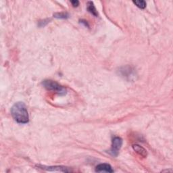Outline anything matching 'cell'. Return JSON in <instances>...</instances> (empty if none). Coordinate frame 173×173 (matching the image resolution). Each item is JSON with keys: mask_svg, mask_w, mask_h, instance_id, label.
I'll list each match as a JSON object with an SVG mask.
<instances>
[{"mask_svg": "<svg viewBox=\"0 0 173 173\" xmlns=\"http://www.w3.org/2000/svg\"><path fill=\"white\" fill-rule=\"evenodd\" d=\"M11 114L15 121L19 124H27L29 121L27 108L24 102L15 103L11 108Z\"/></svg>", "mask_w": 173, "mask_h": 173, "instance_id": "1", "label": "cell"}, {"mask_svg": "<svg viewBox=\"0 0 173 173\" xmlns=\"http://www.w3.org/2000/svg\"><path fill=\"white\" fill-rule=\"evenodd\" d=\"M49 21H50V20H49V19H46V20H43V21H39V27H45V25L49 23Z\"/></svg>", "mask_w": 173, "mask_h": 173, "instance_id": "11", "label": "cell"}, {"mask_svg": "<svg viewBox=\"0 0 173 173\" xmlns=\"http://www.w3.org/2000/svg\"><path fill=\"white\" fill-rule=\"evenodd\" d=\"M133 148L134 149V151L138 153V154L141 156L143 158H145L146 156H148V152H147V150L145 148H143V147L140 146L139 145H137V144L133 145Z\"/></svg>", "mask_w": 173, "mask_h": 173, "instance_id": "7", "label": "cell"}, {"mask_svg": "<svg viewBox=\"0 0 173 173\" xmlns=\"http://www.w3.org/2000/svg\"><path fill=\"white\" fill-rule=\"evenodd\" d=\"M122 145V139L119 137H114L112 141V147L109 153L111 155L116 157L118 156L120 149H121Z\"/></svg>", "mask_w": 173, "mask_h": 173, "instance_id": "3", "label": "cell"}, {"mask_svg": "<svg viewBox=\"0 0 173 173\" xmlns=\"http://www.w3.org/2000/svg\"><path fill=\"white\" fill-rule=\"evenodd\" d=\"M96 172H110L112 173L114 172V170L112 169V166L109 164H106V163H103V164H100L97 165L96 168Z\"/></svg>", "mask_w": 173, "mask_h": 173, "instance_id": "6", "label": "cell"}, {"mask_svg": "<svg viewBox=\"0 0 173 173\" xmlns=\"http://www.w3.org/2000/svg\"><path fill=\"white\" fill-rule=\"evenodd\" d=\"M87 9L89 12H90L91 14L93 15L96 17L98 16V12H97V9L95 7V5L93 4V2H88L87 4Z\"/></svg>", "mask_w": 173, "mask_h": 173, "instance_id": "8", "label": "cell"}, {"mask_svg": "<svg viewBox=\"0 0 173 173\" xmlns=\"http://www.w3.org/2000/svg\"><path fill=\"white\" fill-rule=\"evenodd\" d=\"M134 70H135L133 69V68L130 66H122L120 68L118 72L121 76L130 80L133 77H135V72Z\"/></svg>", "mask_w": 173, "mask_h": 173, "instance_id": "5", "label": "cell"}, {"mask_svg": "<svg viewBox=\"0 0 173 173\" xmlns=\"http://www.w3.org/2000/svg\"><path fill=\"white\" fill-rule=\"evenodd\" d=\"M37 167L42 170H45L47 171H58L62 172H72V170L68 167H65L62 166H46L38 165Z\"/></svg>", "mask_w": 173, "mask_h": 173, "instance_id": "4", "label": "cell"}, {"mask_svg": "<svg viewBox=\"0 0 173 173\" xmlns=\"http://www.w3.org/2000/svg\"><path fill=\"white\" fill-rule=\"evenodd\" d=\"M133 4L137 6L139 8L141 9H144L146 7V2L143 0H141V1H133Z\"/></svg>", "mask_w": 173, "mask_h": 173, "instance_id": "10", "label": "cell"}, {"mask_svg": "<svg viewBox=\"0 0 173 173\" xmlns=\"http://www.w3.org/2000/svg\"><path fill=\"white\" fill-rule=\"evenodd\" d=\"M70 3L72 4V5L73 6V7H77V6L79 5V2L77 1V0H74V1H71Z\"/></svg>", "mask_w": 173, "mask_h": 173, "instance_id": "12", "label": "cell"}, {"mask_svg": "<svg viewBox=\"0 0 173 173\" xmlns=\"http://www.w3.org/2000/svg\"><path fill=\"white\" fill-rule=\"evenodd\" d=\"M80 23L83 24L85 27H89V24H88L87 21H85V20H81V21H80Z\"/></svg>", "mask_w": 173, "mask_h": 173, "instance_id": "13", "label": "cell"}, {"mask_svg": "<svg viewBox=\"0 0 173 173\" xmlns=\"http://www.w3.org/2000/svg\"><path fill=\"white\" fill-rule=\"evenodd\" d=\"M54 16L56 18L66 19L69 18L70 16L66 12H58V13H55L54 14Z\"/></svg>", "mask_w": 173, "mask_h": 173, "instance_id": "9", "label": "cell"}, {"mask_svg": "<svg viewBox=\"0 0 173 173\" xmlns=\"http://www.w3.org/2000/svg\"><path fill=\"white\" fill-rule=\"evenodd\" d=\"M42 85L43 87L48 91H54V92L58 93L60 96L66 94L67 91L66 88H64L63 86L60 85L59 83L55 82L52 80H45L42 82Z\"/></svg>", "mask_w": 173, "mask_h": 173, "instance_id": "2", "label": "cell"}]
</instances>
